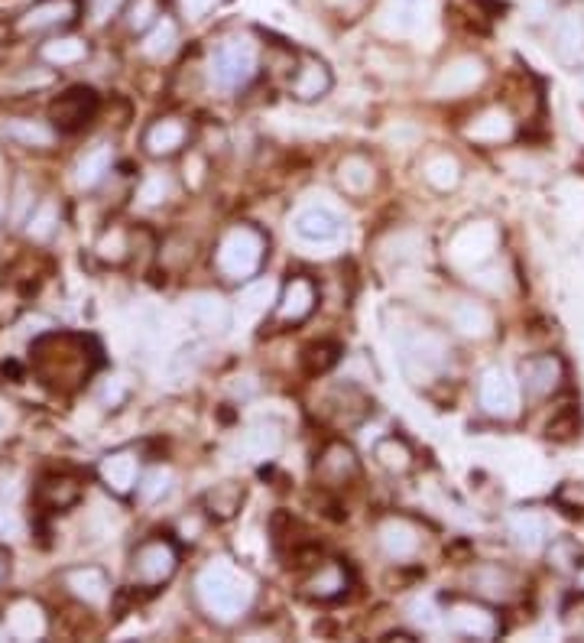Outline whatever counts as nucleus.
Returning <instances> with one entry per match:
<instances>
[{"label": "nucleus", "instance_id": "53", "mask_svg": "<svg viewBox=\"0 0 584 643\" xmlns=\"http://www.w3.org/2000/svg\"><path fill=\"white\" fill-rule=\"evenodd\" d=\"M3 572H7V556L0 553V582H3Z\"/></svg>", "mask_w": 584, "mask_h": 643}, {"label": "nucleus", "instance_id": "8", "mask_svg": "<svg viewBox=\"0 0 584 643\" xmlns=\"http://www.w3.org/2000/svg\"><path fill=\"white\" fill-rule=\"evenodd\" d=\"M176 569H179V549L166 536H153V540L140 543L131 559V579L144 589L166 585L176 576Z\"/></svg>", "mask_w": 584, "mask_h": 643}, {"label": "nucleus", "instance_id": "6", "mask_svg": "<svg viewBox=\"0 0 584 643\" xmlns=\"http://www.w3.org/2000/svg\"><path fill=\"white\" fill-rule=\"evenodd\" d=\"M82 20V0H33L13 16V36H55Z\"/></svg>", "mask_w": 584, "mask_h": 643}, {"label": "nucleus", "instance_id": "33", "mask_svg": "<svg viewBox=\"0 0 584 643\" xmlns=\"http://www.w3.org/2000/svg\"><path fill=\"white\" fill-rule=\"evenodd\" d=\"M338 186L348 193V196H368L374 186H377V170H374V163L371 160H364V157H348V160H341V166H338Z\"/></svg>", "mask_w": 584, "mask_h": 643}, {"label": "nucleus", "instance_id": "45", "mask_svg": "<svg viewBox=\"0 0 584 643\" xmlns=\"http://www.w3.org/2000/svg\"><path fill=\"white\" fill-rule=\"evenodd\" d=\"M170 180L166 176H147L144 180V186H140V193H137V199H140V206H163L166 199H170Z\"/></svg>", "mask_w": 584, "mask_h": 643}, {"label": "nucleus", "instance_id": "11", "mask_svg": "<svg viewBox=\"0 0 584 643\" xmlns=\"http://www.w3.org/2000/svg\"><path fill=\"white\" fill-rule=\"evenodd\" d=\"M98 481L114 497H131L140 481V455L137 448H114L98 461Z\"/></svg>", "mask_w": 584, "mask_h": 643}, {"label": "nucleus", "instance_id": "39", "mask_svg": "<svg viewBox=\"0 0 584 643\" xmlns=\"http://www.w3.org/2000/svg\"><path fill=\"white\" fill-rule=\"evenodd\" d=\"M59 231V206L52 199H42L39 206H33V212L26 218V237L29 240H52V234Z\"/></svg>", "mask_w": 584, "mask_h": 643}, {"label": "nucleus", "instance_id": "51", "mask_svg": "<svg viewBox=\"0 0 584 643\" xmlns=\"http://www.w3.org/2000/svg\"><path fill=\"white\" fill-rule=\"evenodd\" d=\"M572 432H579V417H575V410H566L562 417H556V420L549 423V435H556V438H569Z\"/></svg>", "mask_w": 584, "mask_h": 643}, {"label": "nucleus", "instance_id": "23", "mask_svg": "<svg viewBox=\"0 0 584 643\" xmlns=\"http://www.w3.org/2000/svg\"><path fill=\"white\" fill-rule=\"evenodd\" d=\"M279 448H283V429H279V423H273V420L253 423V426L240 435V442H237V452L247 461H270V458L279 455Z\"/></svg>", "mask_w": 584, "mask_h": 643}, {"label": "nucleus", "instance_id": "31", "mask_svg": "<svg viewBox=\"0 0 584 643\" xmlns=\"http://www.w3.org/2000/svg\"><path fill=\"white\" fill-rule=\"evenodd\" d=\"M114 166V147L111 144H98L91 147L78 163H75V186L78 189H95L104 183V176Z\"/></svg>", "mask_w": 584, "mask_h": 643}, {"label": "nucleus", "instance_id": "49", "mask_svg": "<svg viewBox=\"0 0 584 643\" xmlns=\"http://www.w3.org/2000/svg\"><path fill=\"white\" fill-rule=\"evenodd\" d=\"M124 397H127V381L124 378H111L104 387H101V407H121L124 404Z\"/></svg>", "mask_w": 584, "mask_h": 643}, {"label": "nucleus", "instance_id": "32", "mask_svg": "<svg viewBox=\"0 0 584 643\" xmlns=\"http://www.w3.org/2000/svg\"><path fill=\"white\" fill-rule=\"evenodd\" d=\"M464 137L474 140V144H504V140L513 137V121H510L507 111L490 108V111H484L481 118H474V121L468 124Z\"/></svg>", "mask_w": 584, "mask_h": 643}, {"label": "nucleus", "instance_id": "50", "mask_svg": "<svg viewBox=\"0 0 584 643\" xmlns=\"http://www.w3.org/2000/svg\"><path fill=\"white\" fill-rule=\"evenodd\" d=\"M224 0H179L183 7V16L186 20H204L208 13H214Z\"/></svg>", "mask_w": 584, "mask_h": 643}, {"label": "nucleus", "instance_id": "47", "mask_svg": "<svg viewBox=\"0 0 584 643\" xmlns=\"http://www.w3.org/2000/svg\"><path fill=\"white\" fill-rule=\"evenodd\" d=\"M198 361H201V348L198 345H186V348H179L170 358V374L173 378H189L195 368H198Z\"/></svg>", "mask_w": 584, "mask_h": 643}, {"label": "nucleus", "instance_id": "2", "mask_svg": "<svg viewBox=\"0 0 584 643\" xmlns=\"http://www.w3.org/2000/svg\"><path fill=\"white\" fill-rule=\"evenodd\" d=\"M98 355L88 338L78 335H46L33 345V368L39 381L59 394H72L88 384Z\"/></svg>", "mask_w": 584, "mask_h": 643}, {"label": "nucleus", "instance_id": "10", "mask_svg": "<svg viewBox=\"0 0 584 643\" xmlns=\"http://www.w3.org/2000/svg\"><path fill=\"white\" fill-rule=\"evenodd\" d=\"M98 114V95L91 88H69L65 95H59L52 104H49V124L59 131V134H72V131H82L91 118Z\"/></svg>", "mask_w": 584, "mask_h": 643}, {"label": "nucleus", "instance_id": "12", "mask_svg": "<svg viewBox=\"0 0 584 643\" xmlns=\"http://www.w3.org/2000/svg\"><path fill=\"white\" fill-rule=\"evenodd\" d=\"M186 319L201 335H227L234 325V309L218 293H192L186 296Z\"/></svg>", "mask_w": 584, "mask_h": 643}, {"label": "nucleus", "instance_id": "14", "mask_svg": "<svg viewBox=\"0 0 584 643\" xmlns=\"http://www.w3.org/2000/svg\"><path fill=\"white\" fill-rule=\"evenodd\" d=\"M438 0H387L384 26L396 36H419L432 26Z\"/></svg>", "mask_w": 584, "mask_h": 643}, {"label": "nucleus", "instance_id": "52", "mask_svg": "<svg viewBox=\"0 0 584 643\" xmlns=\"http://www.w3.org/2000/svg\"><path fill=\"white\" fill-rule=\"evenodd\" d=\"M0 536H3V540L23 536V523H20V517H16L13 510H0Z\"/></svg>", "mask_w": 584, "mask_h": 643}, {"label": "nucleus", "instance_id": "9", "mask_svg": "<svg viewBox=\"0 0 584 643\" xmlns=\"http://www.w3.org/2000/svg\"><path fill=\"white\" fill-rule=\"evenodd\" d=\"M481 410L494 420H513L520 413V387L504 368H487L477 384Z\"/></svg>", "mask_w": 584, "mask_h": 643}, {"label": "nucleus", "instance_id": "25", "mask_svg": "<svg viewBox=\"0 0 584 643\" xmlns=\"http://www.w3.org/2000/svg\"><path fill=\"white\" fill-rule=\"evenodd\" d=\"M3 137L23 150H49L59 137V131L49 121H33V118H13L3 124Z\"/></svg>", "mask_w": 584, "mask_h": 643}, {"label": "nucleus", "instance_id": "28", "mask_svg": "<svg viewBox=\"0 0 584 643\" xmlns=\"http://www.w3.org/2000/svg\"><path fill=\"white\" fill-rule=\"evenodd\" d=\"M419 530L402 520V517H389L387 523L381 527V549L387 553L393 562H402V559H412L419 553Z\"/></svg>", "mask_w": 584, "mask_h": 643}, {"label": "nucleus", "instance_id": "41", "mask_svg": "<svg viewBox=\"0 0 584 643\" xmlns=\"http://www.w3.org/2000/svg\"><path fill=\"white\" fill-rule=\"evenodd\" d=\"M170 491H173V471H170L166 465L150 468V471L140 474V481H137V497H140L144 504H157V500H163Z\"/></svg>", "mask_w": 584, "mask_h": 643}, {"label": "nucleus", "instance_id": "22", "mask_svg": "<svg viewBox=\"0 0 584 643\" xmlns=\"http://www.w3.org/2000/svg\"><path fill=\"white\" fill-rule=\"evenodd\" d=\"M189 140V127L179 118H160L147 127L144 134V150L157 160L163 157H176Z\"/></svg>", "mask_w": 584, "mask_h": 643}, {"label": "nucleus", "instance_id": "54", "mask_svg": "<svg viewBox=\"0 0 584 643\" xmlns=\"http://www.w3.org/2000/svg\"><path fill=\"white\" fill-rule=\"evenodd\" d=\"M0 426H3V413H0Z\"/></svg>", "mask_w": 584, "mask_h": 643}, {"label": "nucleus", "instance_id": "40", "mask_svg": "<svg viewBox=\"0 0 584 643\" xmlns=\"http://www.w3.org/2000/svg\"><path fill=\"white\" fill-rule=\"evenodd\" d=\"M374 458L393 471V474H402V471H409V465H412V448L402 442V438H396V435H387V438H381L377 445H374Z\"/></svg>", "mask_w": 584, "mask_h": 643}, {"label": "nucleus", "instance_id": "27", "mask_svg": "<svg viewBox=\"0 0 584 643\" xmlns=\"http://www.w3.org/2000/svg\"><path fill=\"white\" fill-rule=\"evenodd\" d=\"M82 500V484L72 474H46L36 484V504L42 510H69Z\"/></svg>", "mask_w": 584, "mask_h": 643}, {"label": "nucleus", "instance_id": "21", "mask_svg": "<svg viewBox=\"0 0 584 643\" xmlns=\"http://www.w3.org/2000/svg\"><path fill=\"white\" fill-rule=\"evenodd\" d=\"M296 234L309 244H332L345 234V224L341 218L332 212V209H322V206H312V209H302L293 221Z\"/></svg>", "mask_w": 584, "mask_h": 643}, {"label": "nucleus", "instance_id": "26", "mask_svg": "<svg viewBox=\"0 0 584 643\" xmlns=\"http://www.w3.org/2000/svg\"><path fill=\"white\" fill-rule=\"evenodd\" d=\"M315 471H319V478H325L328 484H348L351 478H358L361 465H358V455H355L351 445L332 442V445L319 455Z\"/></svg>", "mask_w": 584, "mask_h": 643}, {"label": "nucleus", "instance_id": "5", "mask_svg": "<svg viewBox=\"0 0 584 643\" xmlns=\"http://www.w3.org/2000/svg\"><path fill=\"white\" fill-rule=\"evenodd\" d=\"M208 69H211V78L218 88H227V91H237L244 85L253 82L257 69H260V49L250 36L237 33V36H224L214 49H211V59H208Z\"/></svg>", "mask_w": 584, "mask_h": 643}, {"label": "nucleus", "instance_id": "37", "mask_svg": "<svg viewBox=\"0 0 584 643\" xmlns=\"http://www.w3.org/2000/svg\"><path fill=\"white\" fill-rule=\"evenodd\" d=\"M160 16H163V0H127L121 10V23L134 36H144Z\"/></svg>", "mask_w": 584, "mask_h": 643}, {"label": "nucleus", "instance_id": "4", "mask_svg": "<svg viewBox=\"0 0 584 643\" xmlns=\"http://www.w3.org/2000/svg\"><path fill=\"white\" fill-rule=\"evenodd\" d=\"M399 351V364H402V374L412 381V384H428L432 378H438L448 361H451V345L445 335L438 332H428V329H415V332H406L396 345Z\"/></svg>", "mask_w": 584, "mask_h": 643}, {"label": "nucleus", "instance_id": "13", "mask_svg": "<svg viewBox=\"0 0 584 643\" xmlns=\"http://www.w3.org/2000/svg\"><path fill=\"white\" fill-rule=\"evenodd\" d=\"M487 78V65L474 55H461L455 62H448L435 82H432V95L438 98H461V95H471L481 82Z\"/></svg>", "mask_w": 584, "mask_h": 643}, {"label": "nucleus", "instance_id": "1", "mask_svg": "<svg viewBox=\"0 0 584 643\" xmlns=\"http://www.w3.org/2000/svg\"><path fill=\"white\" fill-rule=\"evenodd\" d=\"M195 598L214 625H234L250 611L257 582L237 562L218 556L195 576Z\"/></svg>", "mask_w": 584, "mask_h": 643}, {"label": "nucleus", "instance_id": "38", "mask_svg": "<svg viewBox=\"0 0 584 643\" xmlns=\"http://www.w3.org/2000/svg\"><path fill=\"white\" fill-rule=\"evenodd\" d=\"M422 176H425V183H428L432 189H438V193H451V189L461 183V166H458V160H455V157L438 153V157L425 160Z\"/></svg>", "mask_w": 584, "mask_h": 643}, {"label": "nucleus", "instance_id": "42", "mask_svg": "<svg viewBox=\"0 0 584 643\" xmlns=\"http://www.w3.org/2000/svg\"><path fill=\"white\" fill-rule=\"evenodd\" d=\"M474 585H477V592L487 595V598H510L513 579H510L504 569H497V566H484V569L474 572Z\"/></svg>", "mask_w": 584, "mask_h": 643}, {"label": "nucleus", "instance_id": "43", "mask_svg": "<svg viewBox=\"0 0 584 643\" xmlns=\"http://www.w3.org/2000/svg\"><path fill=\"white\" fill-rule=\"evenodd\" d=\"M240 497H244V494H240L237 484H218V487L204 497V504H208V514L227 520V517H234V510L240 507Z\"/></svg>", "mask_w": 584, "mask_h": 643}, {"label": "nucleus", "instance_id": "19", "mask_svg": "<svg viewBox=\"0 0 584 643\" xmlns=\"http://www.w3.org/2000/svg\"><path fill=\"white\" fill-rule=\"evenodd\" d=\"M332 91V69L319 59V55H302L299 59V69H296V75H293V82H289V95L296 98V101H319V98H325Z\"/></svg>", "mask_w": 584, "mask_h": 643}, {"label": "nucleus", "instance_id": "34", "mask_svg": "<svg viewBox=\"0 0 584 643\" xmlns=\"http://www.w3.org/2000/svg\"><path fill=\"white\" fill-rule=\"evenodd\" d=\"M510 536L513 543L523 549V553H539L546 546V536H549V527L546 520L536 514V510H523L510 520Z\"/></svg>", "mask_w": 584, "mask_h": 643}, {"label": "nucleus", "instance_id": "29", "mask_svg": "<svg viewBox=\"0 0 584 643\" xmlns=\"http://www.w3.org/2000/svg\"><path fill=\"white\" fill-rule=\"evenodd\" d=\"M451 325L464 335V338H487L494 332V312L484 302L474 299H458L451 309Z\"/></svg>", "mask_w": 584, "mask_h": 643}, {"label": "nucleus", "instance_id": "36", "mask_svg": "<svg viewBox=\"0 0 584 643\" xmlns=\"http://www.w3.org/2000/svg\"><path fill=\"white\" fill-rule=\"evenodd\" d=\"M176 46H179V23L166 13L144 33V42H140L144 55L150 59H166Z\"/></svg>", "mask_w": 584, "mask_h": 643}, {"label": "nucleus", "instance_id": "15", "mask_svg": "<svg viewBox=\"0 0 584 643\" xmlns=\"http://www.w3.org/2000/svg\"><path fill=\"white\" fill-rule=\"evenodd\" d=\"M3 628L10 634V641H42L49 634V618L46 608L33 598H16L7 611H3Z\"/></svg>", "mask_w": 584, "mask_h": 643}, {"label": "nucleus", "instance_id": "17", "mask_svg": "<svg viewBox=\"0 0 584 643\" xmlns=\"http://www.w3.org/2000/svg\"><path fill=\"white\" fill-rule=\"evenodd\" d=\"M62 582H65L69 595L78 598L82 605L101 608L111 598V579H108V572L101 566H75V569H65Z\"/></svg>", "mask_w": 584, "mask_h": 643}, {"label": "nucleus", "instance_id": "16", "mask_svg": "<svg viewBox=\"0 0 584 643\" xmlns=\"http://www.w3.org/2000/svg\"><path fill=\"white\" fill-rule=\"evenodd\" d=\"M315 302H319L315 283L306 280V276H293L276 299V319L286 322V325H299L315 312Z\"/></svg>", "mask_w": 584, "mask_h": 643}, {"label": "nucleus", "instance_id": "46", "mask_svg": "<svg viewBox=\"0 0 584 643\" xmlns=\"http://www.w3.org/2000/svg\"><path fill=\"white\" fill-rule=\"evenodd\" d=\"M332 364H338V348L335 345H312L306 351V368L309 374H325Z\"/></svg>", "mask_w": 584, "mask_h": 643}, {"label": "nucleus", "instance_id": "44", "mask_svg": "<svg viewBox=\"0 0 584 643\" xmlns=\"http://www.w3.org/2000/svg\"><path fill=\"white\" fill-rule=\"evenodd\" d=\"M95 250H98V257H101L104 263H124L131 244H127V234H124L121 227H111V231L101 234V240H98Z\"/></svg>", "mask_w": 584, "mask_h": 643}, {"label": "nucleus", "instance_id": "3", "mask_svg": "<svg viewBox=\"0 0 584 643\" xmlns=\"http://www.w3.org/2000/svg\"><path fill=\"white\" fill-rule=\"evenodd\" d=\"M263 260H266V237H263V231H257L250 224L231 227L214 250V263H218L221 276L231 283L253 280L260 273Z\"/></svg>", "mask_w": 584, "mask_h": 643}, {"label": "nucleus", "instance_id": "18", "mask_svg": "<svg viewBox=\"0 0 584 643\" xmlns=\"http://www.w3.org/2000/svg\"><path fill=\"white\" fill-rule=\"evenodd\" d=\"M448 628L461 638H474V641H494L500 634V621L494 611L471 605V602H458L448 608Z\"/></svg>", "mask_w": 584, "mask_h": 643}, {"label": "nucleus", "instance_id": "48", "mask_svg": "<svg viewBox=\"0 0 584 643\" xmlns=\"http://www.w3.org/2000/svg\"><path fill=\"white\" fill-rule=\"evenodd\" d=\"M409 618H412L415 625H422L425 631H428V628H438V611H435V605H432L428 598H415V602L409 605Z\"/></svg>", "mask_w": 584, "mask_h": 643}, {"label": "nucleus", "instance_id": "20", "mask_svg": "<svg viewBox=\"0 0 584 643\" xmlns=\"http://www.w3.org/2000/svg\"><path fill=\"white\" fill-rule=\"evenodd\" d=\"M562 378H566V364H562L559 355H536V358L523 361V368H520V381H523L530 397L556 394Z\"/></svg>", "mask_w": 584, "mask_h": 643}, {"label": "nucleus", "instance_id": "35", "mask_svg": "<svg viewBox=\"0 0 584 643\" xmlns=\"http://www.w3.org/2000/svg\"><path fill=\"white\" fill-rule=\"evenodd\" d=\"M556 49L566 62L584 59V16L582 13H566L556 20Z\"/></svg>", "mask_w": 584, "mask_h": 643}, {"label": "nucleus", "instance_id": "7", "mask_svg": "<svg viewBox=\"0 0 584 643\" xmlns=\"http://www.w3.org/2000/svg\"><path fill=\"white\" fill-rule=\"evenodd\" d=\"M497 244H500V231L494 221H468L448 240V260L455 267L474 273L477 267H484L494 257Z\"/></svg>", "mask_w": 584, "mask_h": 643}, {"label": "nucleus", "instance_id": "30", "mask_svg": "<svg viewBox=\"0 0 584 643\" xmlns=\"http://www.w3.org/2000/svg\"><path fill=\"white\" fill-rule=\"evenodd\" d=\"M348 585H351L348 569L338 559H332V562L319 566V572L306 582V595L319 598V602H335V598H341L348 592Z\"/></svg>", "mask_w": 584, "mask_h": 643}, {"label": "nucleus", "instance_id": "24", "mask_svg": "<svg viewBox=\"0 0 584 643\" xmlns=\"http://www.w3.org/2000/svg\"><path fill=\"white\" fill-rule=\"evenodd\" d=\"M91 55V46L88 39L82 36H69V33H55L49 36L46 42H39V59L52 69H69V65H78Z\"/></svg>", "mask_w": 584, "mask_h": 643}]
</instances>
